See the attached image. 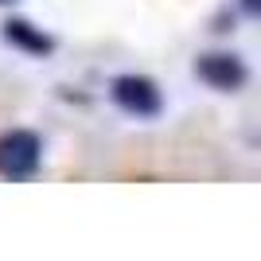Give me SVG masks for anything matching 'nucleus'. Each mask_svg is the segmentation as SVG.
I'll list each match as a JSON object with an SVG mask.
<instances>
[{"label":"nucleus","mask_w":261,"mask_h":261,"mask_svg":"<svg viewBox=\"0 0 261 261\" xmlns=\"http://www.w3.org/2000/svg\"><path fill=\"white\" fill-rule=\"evenodd\" d=\"M39 160H43V144L39 137L28 129H12L0 137V175L4 179H32L39 172Z\"/></svg>","instance_id":"obj_1"},{"label":"nucleus","mask_w":261,"mask_h":261,"mask_svg":"<svg viewBox=\"0 0 261 261\" xmlns=\"http://www.w3.org/2000/svg\"><path fill=\"white\" fill-rule=\"evenodd\" d=\"M109 98L117 101L125 113H133V117H156V113L164 109L160 86H156L152 78H144V74H121V78H113Z\"/></svg>","instance_id":"obj_2"},{"label":"nucleus","mask_w":261,"mask_h":261,"mask_svg":"<svg viewBox=\"0 0 261 261\" xmlns=\"http://www.w3.org/2000/svg\"><path fill=\"white\" fill-rule=\"evenodd\" d=\"M195 74L207 82L211 90H222V94H234L250 82V70L238 55L230 51H211V55H199L195 59Z\"/></svg>","instance_id":"obj_3"},{"label":"nucleus","mask_w":261,"mask_h":261,"mask_svg":"<svg viewBox=\"0 0 261 261\" xmlns=\"http://www.w3.org/2000/svg\"><path fill=\"white\" fill-rule=\"evenodd\" d=\"M4 39H8L12 47L28 51V55H51L55 51V39H51V35H47L43 28H35L32 20H20V16L4 20Z\"/></svg>","instance_id":"obj_4"},{"label":"nucleus","mask_w":261,"mask_h":261,"mask_svg":"<svg viewBox=\"0 0 261 261\" xmlns=\"http://www.w3.org/2000/svg\"><path fill=\"white\" fill-rule=\"evenodd\" d=\"M242 12H246V16H257V12H261V0H242Z\"/></svg>","instance_id":"obj_5"},{"label":"nucleus","mask_w":261,"mask_h":261,"mask_svg":"<svg viewBox=\"0 0 261 261\" xmlns=\"http://www.w3.org/2000/svg\"><path fill=\"white\" fill-rule=\"evenodd\" d=\"M0 4H12V0H0Z\"/></svg>","instance_id":"obj_6"}]
</instances>
